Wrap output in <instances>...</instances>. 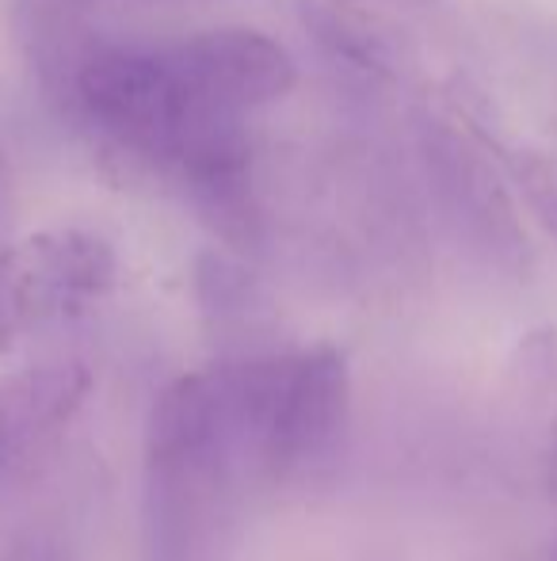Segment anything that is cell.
I'll return each mask as SVG.
<instances>
[{"mask_svg":"<svg viewBox=\"0 0 557 561\" xmlns=\"http://www.w3.org/2000/svg\"><path fill=\"white\" fill-rule=\"evenodd\" d=\"M195 290H199V302L207 306V313L214 318H233V313H245L256 298L253 275L245 267H237L233 260L207 252L199 256L195 267Z\"/></svg>","mask_w":557,"mask_h":561,"instance_id":"cell-9","label":"cell"},{"mask_svg":"<svg viewBox=\"0 0 557 561\" xmlns=\"http://www.w3.org/2000/svg\"><path fill=\"white\" fill-rule=\"evenodd\" d=\"M12 215H15V180H12V161H8V149L0 146V249L8 244Z\"/></svg>","mask_w":557,"mask_h":561,"instance_id":"cell-11","label":"cell"},{"mask_svg":"<svg viewBox=\"0 0 557 561\" xmlns=\"http://www.w3.org/2000/svg\"><path fill=\"white\" fill-rule=\"evenodd\" d=\"M512 382L535 428L543 432V447H538L543 485L557 496V333L535 329L523 340L512 359Z\"/></svg>","mask_w":557,"mask_h":561,"instance_id":"cell-8","label":"cell"},{"mask_svg":"<svg viewBox=\"0 0 557 561\" xmlns=\"http://www.w3.org/2000/svg\"><path fill=\"white\" fill-rule=\"evenodd\" d=\"M550 561H557V547H554V558H550Z\"/></svg>","mask_w":557,"mask_h":561,"instance_id":"cell-12","label":"cell"},{"mask_svg":"<svg viewBox=\"0 0 557 561\" xmlns=\"http://www.w3.org/2000/svg\"><path fill=\"white\" fill-rule=\"evenodd\" d=\"M119 256L92 229H38L0 249V352L115 287Z\"/></svg>","mask_w":557,"mask_h":561,"instance_id":"cell-3","label":"cell"},{"mask_svg":"<svg viewBox=\"0 0 557 561\" xmlns=\"http://www.w3.org/2000/svg\"><path fill=\"white\" fill-rule=\"evenodd\" d=\"M508 169L520 187L523 203L531 215L546 226V233L557 241V153H543V149H515L508 157Z\"/></svg>","mask_w":557,"mask_h":561,"instance_id":"cell-10","label":"cell"},{"mask_svg":"<svg viewBox=\"0 0 557 561\" xmlns=\"http://www.w3.org/2000/svg\"><path fill=\"white\" fill-rule=\"evenodd\" d=\"M164 54L202 104L230 115L279 104L298 84L290 50L256 27H210L164 46Z\"/></svg>","mask_w":557,"mask_h":561,"instance_id":"cell-5","label":"cell"},{"mask_svg":"<svg viewBox=\"0 0 557 561\" xmlns=\"http://www.w3.org/2000/svg\"><path fill=\"white\" fill-rule=\"evenodd\" d=\"M271 355L187 370L156 393L146 421L149 561H222L237 496L256 466Z\"/></svg>","mask_w":557,"mask_h":561,"instance_id":"cell-1","label":"cell"},{"mask_svg":"<svg viewBox=\"0 0 557 561\" xmlns=\"http://www.w3.org/2000/svg\"><path fill=\"white\" fill-rule=\"evenodd\" d=\"M351 413V367L336 344L271 355L256 466L264 478L290 481L328 458Z\"/></svg>","mask_w":557,"mask_h":561,"instance_id":"cell-2","label":"cell"},{"mask_svg":"<svg viewBox=\"0 0 557 561\" xmlns=\"http://www.w3.org/2000/svg\"><path fill=\"white\" fill-rule=\"evenodd\" d=\"M294 15L305 35L340 66L382 81L397 73L394 31L363 0H294Z\"/></svg>","mask_w":557,"mask_h":561,"instance_id":"cell-7","label":"cell"},{"mask_svg":"<svg viewBox=\"0 0 557 561\" xmlns=\"http://www.w3.org/2000/svg\"><path fill=\"white\" fill-rule=\"evenodd\" d=\"M92 393L81 363H38L0 375V496L31 478Z\"/></svg>","mask_w":557,"mask_h":561,"instance_id":"cell-6","label":"cell"},{"mask_svg":"<svg viewBox=\"0 0 557 561\" xmlns=\"http://www.w3.org/2000/svg\"><path fill=\"white\" fill-rule=\"evenodd\" d=\"M420 161L446 229L474 256L500 272L523 275L531 267V241L512 195L485 149L443 118L420 123Z\"/></svg>","mask_w":557,"mask_h":561,"instance_id":"cell-4","label":"cell"}]
</instances>
